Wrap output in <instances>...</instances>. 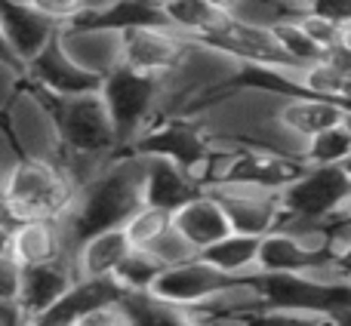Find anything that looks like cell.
I'll list each match as a JSON object with an SVG mask.
<instances>
[{
	"label": "cell",
	"instance_id": "obj_1",
	"mask_svg": "<svg viewBox=\"0 0 351 326\" xmlns=\"http://www.w3.org/2000/svg\"><path fill=\"white\" fill-rule=\"evenodd\" d=\"M145 158L136 151H121L102 166L77 194L68 225L74 243L102 231L123 228L145 206Z\"/></svg>",
	"mask_w": 351,
	"mask_h": 326
},
{
	"label": "cell",
	"instance_id": "obj_2",
	"mask_svg": "<svg viewBox=\"0 0 351 326\" xmlns=\"http://www.w3.org/2000/svg\"><path fill=\"white\" fill-rule=\"evenodd\" d=\"M3 231L34 218H68L77 203L80 185L65 166L53 160L22 158L3 173Z\"/></svg>",
	"mask_w": 351,
	"mask_h": 326
},
{
	"label": "cell",
	"instance_id": "obj_3",
	"mask_svg": "<svg viewBox=\"0 0 351 326\" xmlns=\"http://www.w3.org/2000/svg\"><path fill=\"white\" fill-rule=\"evenodd\" d=\"M34 90L40 92L43 102L49 105V111H53L56 121H59V133H62V142H65L68 154H74V158H90V160H111L123 151L121 136H117V127H114V117H111L102 90L84 92V96H71V99H56V96H49V92H43L40 86H34Z\"/></svg>",
	"mask_w": 351,
	"mask_h": 326
},
{
	"label": "cell",
	"instance_id": "obj_4",
	"mask_svg": "<svg viewBox=\"0 0 351 326\" xmlns=\"http://www.w3.org/2000/svg\"><path fill=\"white\" fill-rule=\"evenodd\" d=\"M160 90H164L160 77H148V74H139L127 65H121L102 80V96L108 102L111 117H114L123 151H130L152 129Z\"/></svg>",
	"mask_w": 351,
	"mask_h": 326
},
{
	"label": "cell",
	"instance_id": "obj_5",
	"mask_svg": "<svg viewBox=\"0 0 351 326\" xmlns=\"http://www.w3.org/2000/svg\"><path fill=\"white\" fill-rule=\"evenodd\" d=\"M3 129L16 139V145L22 148L25 158L37 160H53L65 163L68 148L62 142L59 121L49 111V105L43 102V96L25 80L22 90L3 105Z\"/></svg>",
	"mask_w": 351,
	"mask_h": 326
},
{
	"label": "cell",
	"instance_id": "obj_6",
	"mask_svg": "<svg viewBox=\"0 0 351 326\" xmlns=\"http://www.w3.org/2000/svg\"><path fill=\"white\" fill-rule=\"evenodd\" d=\"M280 206H284V216L327 222L351 206V175L342 166L305 163L302 173L280 191Z\"/></svg>",
	"mask_w": 351,
	"mask_h": 326
},
{
	"label": "cell",
	"instance_id": "obj_7",
	"mask_svg": "<svg viewBox=\"0 0 351 326\" xmlns=\"http://www.w3.org/2000/svg\"><path fill=\"white\" fill-rule=\"evenodd\" d=\"M204 191H210L222 203L234 234L265 237L278 231L280 218H284L280 191L274 188L253 185V181H210L204 185Z\"/></svg>",
	"mask_w": 351,
	"mask_h": 326
},
{
	"label": "cell",
	"instance_id": "obj_8",
	"mask_svg": "<svg viewBox=\"0 0 351 326\" xmlns=\"http://www.w3.org/2000/svg\"><path fill=\"white\" fill-rule=\"evenodd\" d=\"M130 151L170 158L179 163V166H185L188 173L204 185L206 166H210V154H213V142L194 117H173V121L154 123Z\"/></svg>",
	"mask_w": 351,
	"mask_h": 326
},
{
	"label": "cell",
	"instance_id": "obj_9",
	"mask_svg": "<svg viewBox=\"0 0 351 326\" xmlns=\"http://www.w3.org/2000/svg\"><path fill=\"white\" fill-rule=\"evenodd\" d=\"M188 49V37L170 25H148V28L123 31V65L148 77H160L179 65Z\"/></svg>",
	"mask_w": 351,
	"mask_h": 326
},
{
	"label": "cell",
	"instance_id": "obj_10",
	"mask_svg": "<svg viewBox=\"0 0 351 326\" xmlns=\"http://www.w3.org/2000/svg\"><path fill=\"white\" fill-rule=\"evenodd\" d=\"M3 249H10L25 268L56 262L62 255H74L71 225L68 218H34V222H19L12 231H3Z\"/></svg>",
	"mask_w": 351,
	"mask_h": 326
},
{
	"label": "cell",
	"instance_id": "obj_11",
	"mask_svg": "<svg viewBox=\"0 0 351 326\" xmlns=\"http://www.w3.org/2000/svg\"><path fill=\"white\" fill-rule=\"evenodd\" d=\"M59 31L62 28L53 18L40 16V12L31 3H25V0H3L0 40H3V49L16 53L25 65H31V62L59 37Z\"/></svg>",
	"mask_w": 351,
	"mask_h": 326
},
{
	"label": "cell",
	"instance_id": "obj_12",
	"mask_svg": "<svg viewBox=\"0 0 351 326\" xmlns=\"http://www.w3.org/2000/svg\"><path fill=\"white\" fill-rule=\"evenodd\" d=\"M59 43L84 71L102 80L123 65V31L96 28V25H65L59 31Z\"/></svg>",
	"mask_w": 351,
	"mask_h": 326
},
{
	"label": "cell",
	"instance_id": "obj_13",
	"mask_svg": "<svg viewBox=\"0 0 351 326\" xmlns=\"http://www.w3.org/2000/svg\"><path fill=\"white\" fill-rule=\"evenodd\" d=\"M231 280L234 277L222 274L219 268H213L204 255H197V259L185 262V265L167 268L158 277V284L152 286V292H158L160 299L179 305V308L191 311V308H197V305H204L206 299H213L216 292H222Z\"/></svg>",
	"mask_w": 351,
	"mask_h": 326
},
{
	"label": "cell",
	"instance_id": "obj_14",
	"mask_svg": "<svg viewBox=\"0 0 351 326\" xmlns=\"http://www.w3.org/2000/svg\"><path fill=\"white\" fill-rule=\"evenodd\" d=\"M204 43L228 53L241 65H293L290 55L284 53L274 28L250 25L241 18H228L213 37H204Z\"/></svg>",
	"mask_w": 351,
	"mask_h": 326
},
{
	"label": "cell",
	"instance_id": "obj_15",
	"mask_svg": "<svg viewBox=\"0 0 351 326\" xmlns=\"http://www.w3.org/2000/svg\"><path fill=\"white\" fill-rule=\"evenodd\" d=\"M28 80L56 99H71V96H84V92L102 90V77L84 71V68L65 53L59 37L28 65Z\"/></svg>",
	"mask_w": 351,
	"mask_h": 326
},
{
	"label": "cell",
	"instance_id": "obj_16",
	"mask_svg": "<svg viewBox=\"0 0 351 326\" xmlns=\"http://www.w3.org/2000/svg\"><path fill=\"white\" fill-rule=\"evenodd\" d=\"M77 280L80 277H77V268H74V255H62L56 262L31 265V268H25V284H22L19 305L28 314L43 317L74 290Z\"/></svg>",
	"mask_w": 351,
	"mask_h": 326
},
{
	"label": "cell",
	"instance_id": "obj_17",
	"mask_svg": "<svg viewBox=\"0 0 351 326\" xmlns=\"http://www.w3.org/2000/svg\"><path fill=\"white\" fill-rule=\"evenodd\" d=\"M142 158H145V200L152 206L176 212L194 194L204 191V185L176 160L158 154H142Z\"/></svg>",
	"mask_w": 351,
	"mask_h": 326
},
{
	"label": "cell",
	"instance_id": "obj_18",
	"mask_svg": "<svg viewBox=\"0 0 351 326\" xmlns=\"http://www.w3.org/2000/svg\"><path fill=\"white\" fill-rule=\"evenodd\" d=\"M173 225L200 249V253L210 249L213 243H219L222 237L234 234L222 203H219L210 191H200V194H194L188 203H182L179 210L173 212Z\"/></svg>",
	"mask_w": 351,
	"mask_h": 326
},
{
	"label": "cell",
	"instance_id": "obj_19",
	"mask_svg": "<svg viewBox=\"0 0 351 326\" xmlns=\"http://www.w3.org/2000/svg\"><path fill=\"white\" fill-rule=\"evenodd\" d=\"M130 253H133V240H130V234L123 228L86 237V240H80L77 249H74L77 277L80 280L111 277V274H117V268L123 265V259H127Z\"/></svg>",
	"mask_w": 351,
	"mask_h": 326
},
{
	"label": "cell",
	"instance_id": "obj_20",
	"mask_svg": "<svg viewBox=\"0 0 351 326\" xmlns=\"http://www.w3.org/2000/svg\"><path fill=\"white\" fill-rule=\"evenodd\" d=\"M346 117H348L346 105L330 102V99H317V96H305V92H290L284 99V108H280L284 127L305 142L311 136L324 133V129L336 127V123H346Z\"/></svg>",
	"mask_w": 351,
	"mask_h": 326
},
{
	"label": "cell",
	"instance_id": "obj_21",
	"mask_svg": "<svg viewBox=\"0 0 351 326\" xmlns=\"http://www.w3.org/2000/svg\"><path fill=\"white\" fill-rule=\"evenodd\" d=\"M327 262H333V259L308 253V249L299 247V243L280 228L262 237L259 274H315V271H321Z\"/></svg>",
	"mask_w": 351,
	"mask_h": 326
},
{
	"label": "cell",
	"instance_id": "obj_22",
	"mask_svg": "<svg viewBox=\"0 0 351 326\" xmlns=\"http://www.w3.org/2000/svg\"><path fill=\"white\" fill-rule=\"evenodd\" d=\"M259 253H262V237L253 234H228L219 243H213L210 249H204V259L213 268H219L222 274L234 280H247L253 274H259Z\"/></svg>",
	"mask_w": 351,
	"mask_h": 326
},
{
	"label": "cell",
	"instance_id": "obj_23",
	"mask_svg": "<svg viewBox=\"0 0 351 326\" xmlns=\"http://www.w3.org/2000/svg\"><path fill=\"white\" fill-rule=\"evenodd\" d=\"M74 25H96V28H148V25H170L167 18V6L160 0H117L114 6L102 12H90V16L77 18Z\"/></svg>",
	"mask_w": 351,
	"mask_h": 326
},
{
	"label": "cell",
	"instance_id": "obj_24",
	"mask_svg": "<svg viewBox=\"0 0 351 326\" xmlns=\"http://www.w3.org/2000/svg\"><path fill=\"white\" fill-rule=\"evenodd\" d=\"M123 311L130 314L133 326H197L194 314L188 308L160 299L152 290H139V292H127L121 299Z\"/></svg>",
	"mask_w": 351,
	"mask_h": 326
},
{
	"label": "cell",
	"instance_id": "obj_25",
	"mask_svg": "<svg viewBox=\"0 0 351 326\" xmlns=\"http://www.w3.org/2000/svg\"><path fill=\"white\" fill-rule=\"evenodd\" d=\"M167 18H170V28L179 34L204 40L216 34L231 16L219 12L210 0H176V3H167Z\"/></svg>",
	"mask_w": 351,
	"mask_h": 326
},
{
	"label": "cell",
	"instance_id": "obj_26",
	"mask_svg": "<svg viewBox=\"0 0 351 326\" xmlns=\"http://www.w3.org/2000/svg\"><path fill=\"white\" fill-rule=\"evenodd\" d=\"M311 12V0H243L231 18H241L262 28H280L290 22H302Z\"/></svg>",
	"mask_w": 351,
	"mask_h": 326
},
{
	"label": "cell",
	"instance_id": "obj_27",
	"mask_svg": "<svg viewBox=\"0 0 351 326\" xmlns=\"http://www.w3.org/2000/svg\"><path fill=\"white\" fill-rule=\"evenodd\" d=\"M348 158H351V129L346 123H336V127L311 136L308 148H305V163L308 166H342Z\"/></svg>",
	"mask_w": 351,
	"mask_h": 326
},
{
	"label": "cell",
	"instance_id": "obj_28",
	"mask_svg": "<svg viewBox=\"0 0 351 326\" xmlns=\"http://www.w3.org/2000/svg\"><path fill=\"white\" fill-rule=\"evenodd\" d=\"M164 271H167V265L152 253V249L133 247V253L123 259V265L117 268L114 277L127 286V292H139V290H152Z\"/></svg>",
	"mask_w": 351,
	"mask_h": 326
},
{
	"label": "cell",
	"instance_id": "obj_29",
	"mask_svg": "<svg viewBox=\"0 0 351 326\" xmlns=\"http://www.w3.org/2000/svg\"><path fill=\"white\" fill-rule=\"evenodd\" d=\"M170 228H173V212L160 210V206H152V203H145L127 225H123V231L130 234L133 247H139V249H152Z\"/></svg>",
	"mask_w": 351,
	"mask_h": 326
},
{
	"label": "cell",
	"instance_id": "obj_30",
	"mask_svg": "<svg viewBox=\"0 0 351 326\" xmlns=\"http://www.w3.org/2000/svg\"><path fill=\"white\" fill-rule=\"evenodd\" d=\"M274 34H278L280 47H284V53L290 55L293 65H315V62H324V53L317 49V43L305 34L302 22L280 25V28H274Z\"/></svg>",
	"mask_w": 351,
	"mask_h": 326
},
{
	"label": "cell",
	"instance_id": "obj_31",
	"mask_svg": "<svg viewBox=\"0 0 351 326\" xmlns=\"http://www.w3.org/2000/svg\"><path fill=\"white\" fill-rule=\"evenodd\" d=\"M253 326H339L330 311H296V308H268L250 317Z\"/></svg>",
	"mask_w": 351,
	"mask_h": 326
},
{
	"label": "cell",
	"instance_id": "obj_32",
	"mask_svg": "<svg viewBox=\"0 0 351 326\" xmlns=\"http://www.w3.org/2000/svg\"><path fill=\"white\" fill-rule=\"evenodd\" d=\"M302 28H305V34H308L311 40L317 43V49H321V53H324V59H333V55L339 53L342 22H336V18L321 16V12H315V10H311L308 16L302 18Z\"/></svg>",
	"mask_w": 351,
	"mask_h": 326
},
{
	"label": "cell",
	"instance_id": "obj_33",
	"mask_svg": "<svg viewBox=\"0 0 351 326\" xmlns=\"http://www.w3.org/2000/svg\"><path fill=\"white\" fill-rule=\"evenodd\" d=\"M152 253L158 255V259L164 262L167 268H173V265H185V262L197 259V255H200V249L194 247V243L188 240V237L182 234V231L173 225V228L167 231V234L160 237V240L152 247Z\"/></svg>",
	"mask_w": 351,
	"mask_h": 326
},
{
	"label": "cell",
	"instance_id": "obj_34",
	"mask_svg": "<svg viewBox=\"0 0 351 326\" xmlns=\"http://www.w3.org/2000/svg\"><path fill=\"white\" fill-rule=\"evenodd\" d=\"M25 3H31L40 16L53 18L59 28L74 25L80 16H86V0H25Z\"/></svg>",
	"mask_w": 351,
	"mask_h": 326
},
{
	"label": "cell",
	"instance_id": "obj_35",
	"mask_svg": "<svg viewBox=\"0 0 351 326\" xmlns=\"http://www.w3.org/2000/svg\"><path fill=\"white\" fill-rule=\"evenodd\" d=\"M22 284H25V265L10 249H3L0 253V302H19Z\"/></svg>",
	"mask_w": 351,
	"mask_h": 326
},
{
	"label": "cell",
	"instance_id": "obj_36",
	"mask_svg": "<svg viewBox=\"0 0 351 326\" xmlns=\"http://www.w3.org/2000/svg\"><path fill=\"white\" fill-rule=\"evenodd\" d=\"M77 326H133L130 314L123 311L121 302H111V305H102V308H93L90 314H84L77 321Z\"/></svg>",
	"mask_w": 351,
	"mask_h": 326
},
{
	"label": "cell",
	"instance_id": "obj_37",
	"mask_svg": "<svg viewBox=\"0 0 351 326\" xmlns=\"http://www.w3.org/2000/svg\"><path fill=\"white\" fill-rule=\"evenodd\" d=\"M311 10L330 16L336 22H348L351 18V0H311Z\"/></svg>",
	"mask_w": 351,
	"mask_h": 326
},
{
	"label": "cell",
	"instance_id": "obj_38",
	"mask_svg": "<svg viewBox=\"0 0 351 326\" xmlns=\"http://www.w3.org/2000/svg\"><path fill=\"white\" fill-rule=\"evenodd\" d=\"M330 314L336 317V323H339V326H351V299H348V302H342L339 308H333Z\"/></svg>",
	"mask_w": 351,
	"mask_h": 326
},
{
	"label": "cell",
	"instance_id": "obj_39",
	"mask_svg": "<svg viewBox=\"0 0 351 326\" xmlns=\"http://www.w3.org/2000/svg\"><path fill=\"white\" fill-rule=\"evenodd\" d=\"M336 265H339V271L346 274V277L351 280V240H348V247L342 249L339 255H336Z\"/></svg>",
	"mask_w": 351,
	"mask_h": 326
},
{
	"label": "cell",
	"instance_id": "obj_40",
	"mask_svg": "<svg viewBox=\"0 0 351 326\" xmlns=\"http://www.w3.org/2000/svg\"><path fill=\"white\" fill-rule=\"evenodd\" d=\"M210 3L216 6L219 12H225V16H234V12L241 10V3H243V0H210Z\"/></svg>",
	"mask_w": 351,
	"mask_h": 326
},
{
	"label": "cell",
	"instance_id": "obj_41",
	"mask_svg": "<svg viewBox=\"0 0 351 326\" xmlns=\"http://www.w3.org/2000/svg\"><path fill=\"white\" fill-rule=\"evenodd\" d=\"M339 53L351 55V18L342 22V37H339Z\"/></svg>",
	"mask_w": 351,
	"mask_h": 326
},
{
	"label": "cell",
	"instance_id": "obj_42",
	"mask_svg": "<svg viewBox=\"0 0 351 326\" xmlns=\"http://www.w3.org/2000/svg\"><path fill=\"white\" fill-rule=\"evenodd\" d=\"M342 169H346V173H348V175H351V158H348V160H346V163H342Z\"/></svg>",
	"mask_w": 351,
	"mask_h": 326
},
{
	"label": "cell",
	"instance_id": "obj_43",
	"mask_svg": "<svg viewBox=\"0 0 351 326\" xmlns=\"http://www.w3.org/2000/svg\"><path fill=\"white\" fill-rule=\"evenodd\" d=\"M346 127L351 129V111H348V117H346Z\"/></svg>",
	"mask_w": 351,
	"mask_h": 326
},
{
	"label": "cell",
	"instance_id": "obj_44",
	"mask_svg": "<svg viewBox=\"0 0 351 326\" xmlns=\"http://www.w3.org/2000/svg\"><path fill=\"white\" fill-rule=\"evenodd\" d=\"M160 3H164V6H167V3H176V0H160Z\"/></svg>",
	"mask_w": 351,
	"mask_h": 326
},
{
	"label": "cell",
	"instance_id": "obj_45",
	"mask_svg": "<svg viewBox=\"0 0 351 326\" xmlns=\"http://www.w3.org/2000/svg\"><path fill=\"white\" fill-rule=\"evenodd\" d=\"M348 210H351V206H348Z\"/></svg>",
	"mask_w": 351,
	"mask_h": 326
}]
</instances>
